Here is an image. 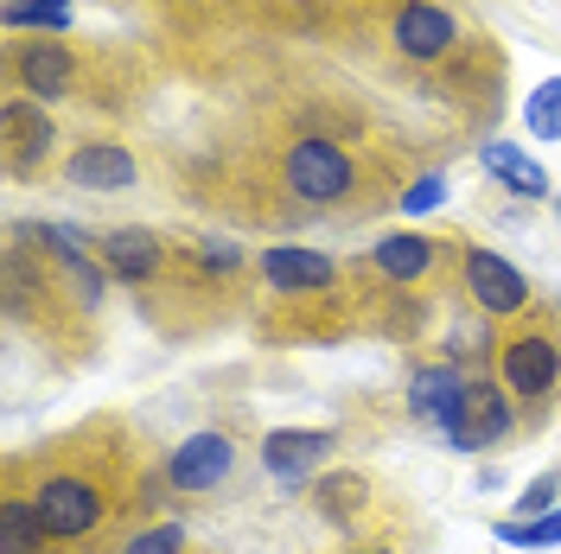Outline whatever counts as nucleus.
Segmentation results:
<instances>
[{"mask_svg": "<svg viewBox=\"0 0 561 554\" xmlns=\"http://www.w3.org/2000/svg\"><path fill=\"white\" fill-rule=\"evenodd\" d=\"M7 478L26 490L38 529L51 554H77V549H122V522L135 510H153V497L167 485V472H140L135 440L115 420H90L77 434H58L51 447L20 452L7 459Z\"/></svg>", "mask_w": 561, "mask_h": 554, "instance_id": "1", "label": "nucleus"}, {"mask_svg": "<svg viewBox=\"0 0 561 554\" xmlns=\"http://www.w3.org/2000/svg\"><path fill=\"white\" fill-rule=\"evenodd\" d=\"M275 178L294 205L307 210H364L370 198V178L357 166V153H345V140L325 135V128H300L275 147Z\"/></svg>", "mask_w": 561, "mask_h": 554, "instance_id": "2", "label": "nucleus"}, {"mask_svg": "<svg viewBox=\"0 0 561 554\" xmlns=\"http://www.w3.org/2000/svg\"><path fill=\"white\" fill-rule=\"evenodd\" d=\"M491 370L504 382V395H517V402H549L561 389V325L529 307L524 319H511V332L491 345Z\"/></svg>", "mask_w": 561, "mask_h": 554, "instance_id": "3", "label": "nucleus"}, {"mask_svg": "<svg viewBox=\"0 0 561 554\" xmlns=\"http://www.w3.org/2000/svg\"><path fill=\"white\" fill-rule=\"evenodd\" d=\"M459 262H466V236H421V230H396L383 243L370 249V275L389 280V287H402V293H427V287H440V280L454 275Z\"/></svg>", "mask_w": 561, "mask_h": 554, "instance_id": "4", "label": "nucleus"}, {"mask_svg": "<svg viewBox=\"0 0 561 554\" xmlns=\"http://www.w3.org/2000/svg\"><path fill=\"white\" fill-rule=\"evenodd\" d=\"M389 45H396L402 65H421V70L454 65L459 45H466V20L440 0H396L389 7Z\"/></svg>", "mask_w": 561, "mask_h": 554, "instance_id": "5", "label": "nucleus"}, {"mask_svg": "<svg viewBox=\"0 0 561 554\" xmlns=\"http://www.w3.org/2000/svg\"><path fill=\"white\" fill-rule=\"evenodd\" d=\"M7 90L26 96V103H77L83 90V65L65 38H26V45H7Z\"/></svg>", "mask_w": 561, "mask_h": 554, "instance_id": "6", "label": "nucleus"}, {"mask_svg": "<svg viewBox=\"0 0 561 554\" xmlns=\"http://www.w3.org/2000/svg\"><path fill=\"white\" fill-rule=\"evenodd\" d=\"M440 434H447V447L454 452H491L497 440H511V434H517V415H511L504 382L497 377H472L466 382V395L454 402V415L440 420Z\"/></svg>", "mask_w": 561, "mask_h": 554, "instance_id": "7", "label": "nucleus"}, {"mask_svg": "<svg viewBox=\"0 0 561 554\" xmlns=\"http://www.w3.org/2000/svg\"><path fill=\"white\" fill-rule=\"evenodd\" d=\"M96 255H103L108 280H128V287H160L167 275H179V243L147 230V223H122V230H103L96 236Z\"/></svg>", "mask_w": 561, "mask_h": 554, "instance_id": "8", "label": "nucleus"}, {"mask_svg": "<svg viewBox=\"0 0 561 554\" xmlns=\"http://www.w3.org/2000/svg\"><path fill=\"white\" fill-rule=\"evenodd\" d=\"M237 440L224 434V427H205V434H192V440H179L173 452H167V485H173V497H210V490L230 485V472H237Z\"/></svg>", "mask_w": 561, "mask_h": 554, "instance_id": "9", "label": "nucleus"}, {"mask_svg": "<svg viewBox=\"0 0 561 554\" xmlns=\"http://www.w3.org/2000/svg\"><path fill=\"white\" fill-rule=\"evenodd\" d=\"M459 280H466V300L485 312V319H524L536 300H529L524 268H511L497 249L466 243V262H459Z\"/></svg>", "mask_w": 561, "mask_h": 554, "instance_id": "10", "label": "nucleus"}, {"mask_svg": "<svg viewBox=\"0 0 561 554\" xmlns=\"http://www.w3.org/2000/svg\"><path fill=\"white\" fill-rule=\"evenodd\" d=\"M255 268H262V280L275 287V300H325V293H339V280H345V268H339L332 255L300 249V243L262 249Z\"/></svg>", "mask_w": 561, "mask_h": 554, "instance_id": "11", "label": "nucleus"}, {"mask_svg": "<svg viewBox=\"0 0 561 554\" xmlns=\"http://www.w3.org/2000/svg\"><path fill=\"white\" fill-rule=\"evenodd\" d=\"M0 135H7V178H33L51 166V147H58V128L45 103H26V96H7L0 108Z\"/></svg>", "mask_w": 561, "mask_h": 554, "instance_id": "12", "label": "nucleus"}, {"mask_svg": "<svg viewBox=\"0 0 561 554\" xmlns=\"http://www.w3.org/2000/svg\"><path fill=\"white\" fill-rule=\"evenodd\" d=\"M332 452H339V434L332 427H275L262 440V465H268V478H280V485H300V478H313Z\"/></svg>", "mask_w": 561, "mask_h": 554, "instance_id": "13", "label": "nucleus"}, {"mask_svg": "<svg viewBox=\"0 0 561 554\" xmlns=\"http://www.w3.org/2000/svg\"><path fill=\"white\" fill-rule=\"evenodd\" d=\"M65 178L77 185V192H128L140 178L135 166V153L122 147V140H108V135H90V140H77L65 153Z\"/></svg>", "mask_w": 561, "mask_h": 554, "instance_id": "14", "label": "nucleus"}, {"mask_svg": "<svg viewBox=\"0 0 561 554\" xmlns=\"http://www.w3.org/2000/svg\"><path fill=\"white\" fill-rule=\"evenodd\" d=\"M466 382L472 377H466L459 363H421L415 377H409V415L440 427V420L454 415V402L466 395Z\"/></svg>", "mask_w": 561, "mask_h": 554, "instance_id": "15", "label": "nucleus"}, {"mask_svg": "<svg viewBox=\"0 0 561 554\" xmlns=\"http://www.w3.org/2000/svg\"><path fill=\"white\" fill-rule=\"evenodd\" d=\"M479 166L491 178H504V192H517V198H549V173L529 160L524 147H511V140H485L479 147Z\"/></svg>", "mask_w": 561, "mask_h": 554, "instance_id": "16", "label": "nucleus"}, {"mask_svg": "<svg viewBox=\"0 0 561 554\" xmlns=\"http://www.w3.org/2000/svg\"><path fill=\"white\" fill-rule=\"evenodd\" d=\"M0 554H51L33 504H26V490L13 485V478H7V497H0Z\"/></svg>", "mask_w": 561, "mask_h": 554, "instance_id": "17", "label": "nucleus"}, {"mask_svg": "<svg viewBox=\"0 0 561 554\" xmlns=\"http://www.w3.org/2000/svg\"><path fill=\"white\" fill-rule=\"evenodd\" d=\"M313 504H319V517H332V522L370 517V478L364 472H325V478H313Z\"/></svg>", "mask_w": 561, "mask_h": 554, "instance_id": "18", "label": "nucleus"}, {"mask_svg": "<svg viewBox=\"0 0 561 554\" xmlns=\"http://www.w3.org/2000/svg\"><path fill=\"white\" fill-rule=\"evenodd\" d=\"M115 554H192V542H185L179 522H135Z\"/></svg>", "mask_w": 561, "mask_h": 554, "instance_id": "19", "label": "nucleus"}, {"mask_svg": "<svg viewBox=\"0 0 561 554\" xmlns=\"http://www.w3.org/2000/svg\"><path fill=\"white\" fill-rule=\"evenodd\" d=\"M20 26H38V33H65L70 26V0H26V7H7V33H20Z\"/></svg>", "mask_w": 561, "mask_h": 554, "instance_id": "20", "label": "nucleus"}, {"mask_svg": "<svg viewBox=\"0 0 561 554\" xmlns=\"http://www.w3.org/2000/svg\"><path fill=\"white\" fill-rule=\"evenodd\" d=\"M524 122H529L536 140H561V77H549V83L524 103Z\"/></svg>", "mask_w": 561, "mask_h": 554, "instance_id": "21", "label": "nucleus"}, {"mask_svg": "<svg viewBox=\"0 0 561 554\" xmlns=\"http://www.w3.org/2000/svg\"><path fill=\"white\" fill-rule=\"evenodd\" d=\"M497 535L504 542H517V549H549V542H561V510H549V517H517V522H497Z\"/></svg>", "mask_w": 561, "mask_h": 554, "instance_id": "22", "label": "nucleus"}, {"mask_svg": "<svg viewBox=\"0 0 561 554\" xmlns=\"http://www.w3.org/2000/svg\"><path fill=\"white\" fill-rule=\"evenodd\" d=\"M561 504V472H542V478H529L524 485V497H517V517H549V510H556Z\"/></svg>", "mask_w": 561, "mask_h": 554, "instance_id": "23", "label": "nucleus"}, {"mask_svg": "<svg viewBox=\"0 0 561 554\" xmlns=\"http://www.w3.org/2000/svg\"><path fill=\"white\" fill-rule=\"evenodd\" d=\"M440 198H447V178H440V173H421L415 185H402V198H396V205H402V210H434Z\"/></svg>", "mask_w": 561, "mask_h": 554, "instance_id": "24", "label": "nucleus"}, {"mask_svg": "<svg viewBox=\"0 0 561 554\" xmlns=\"http://www.w3.org/2000/svg\"><path fill=\"white\" fill-rule=\"evenodd\" d=\"M339 554H396V549H389L383 535H377V542H351V549H339Z\"/></svg>", "mask_w": 561, "mask_h": 554, "instance_id": "25", "label": "nucleus"}, {"mask_svg": "<svg viewBox=\"0 0 561 554\" xmlns=\"http://www.w3.org/2000/svg\"><path fill=\"white\" fill-rule=\"evenodd\" d=\"M319 7H364V0H319Z\"/></svg>", "mask_w": 561, "mask_h": 554, "instance_id": "26", "label": "nucleus"}, {"mask_svg": "<svg viewBox=\"0 0 561 554\" xmlns=\"http://www.w3.org/2000/svg\"><path fill=\"white\" fill-rule=\"evenodd\" d=\"M7 7H26V0H7Z\"/></svg>", "mask_w": 561, "mask_h": 554, "instance_id": "27", "label": "nucleus"}, {"mask_svg": "<svg viewBox=\"0 0 561 554\" xmlns=\"http://www.w3.org/2000/svg\"><path fill=\"white\" fill-rule=\"evenodd\" d=\"M556 217H561V198H556Z\"/></svg>", "mask_w": 561, "mask_h": 554, "instance_id": "28", "label": "nucleus"}]
</instances>
